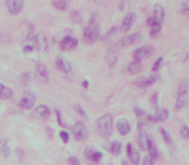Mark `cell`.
Listing matches in <instances>:
<instances>
[{"label": "cell", "mask_w": 189, "mask_h": 165, "mask_svg": "<svg viewBox=\"0 0 189 165\" xmlns=\"http://www.w3.org/2000/svg\"><path fill=\"white\" fill-rule=\"evenodd\" d=\"M159 79V76L158 75H152V76H148V78H144L141 80H139L137 81V85L139 86H141V88H145V86H149V85H152L153 82H155Z\"/></svg>", "instance_id": "9a60e30c"}, {"label": "cell", "mask_w": 189, "mask_h": 165, "mask_svg": "<svg viewBox=\"0 0 189 165\" xmlns=\"http://www.w3.org/2000/svg\"><path fill=\"white\" fill-rule=\"evenodd\" d=\"M153 17L157 19L159 23H162V21H163V18H165V9H163V7H162L161 4H155L154 5V14H153Z\"/></svg>", "instance_id": "2e32d148"}, {"label": "cell", "mask_w": 189, "mask_h": 165, "mask_svg": "<svg viewBox=\"0 0 189 165\" xmlns=\"http://www.w3.org/2000/svg\"><path fill=\"white\" fill-rule=\"evenodd\" d=\"M141 37H143L141 32H135V34H131V35L123 37V39L121 40V45H123V47L132 45V44H136L137 41L141 40Z\"/></svg>", "instance_id": "8992f818"}, {"label": "cell", "mask_w": 189, "mask_h": 165, "mask_svg": "<svg viewBox=\"0 0 189 165\" xmlns=\"http://www.w3.org/2000/svg\"><path fill=\"white\" fill-rule=\"evenodd\" d=\"M117 129L122 135H126V134H128V132L131 130V124H129L128 120L121 119V120H118V123H117Z\"/></svg>", "instance_id": "7c38bea8"}, {"label": "cell", "mask_w": 189, "mask_h": 165, "mask_svg": "<svg viewBox=\"0 0 189 165\" xmlns=\"http://www.w3.org/2000/svg\"><path fill=\"white\" fill-rule=\"evenodd\" d=\"M185 102H187V100L184 98V96H179V98H177V101H176V106H175V108H176V110L183 108V107L185 106Z\"/></svg>", "instance_id": "83f0119b"}, {"label": "cell", "mask_w": 189, "mask_h": 165, "mask_svg": "<svg viewBox=\"0 0 189 165\" xmlns=\"http://www.w3.org/2000/svg\"><path fill=\"white\" fill-rule=\"evenodd\" d=\"M140 70H141V62H139V61H132L131 63L128 65V71H129V74H137Z\"/></svg>", "instance_id": "44dd1931"}, {"label": "cell", "mask_w": 189, "mask_h": 165, "mask_svg": "<svg viewBox=\"0 0 189 165\" xmlns=\"http://www.w3.org/2000/svg\"><path fill=\"white\" fill-rule=\"evenodd\" d=\"M73 132H74V137L78 141H83L84 138H87V128L82 121L75 123L73 126Z\"/></svg>", "instance_id": "277c9868"}, {"label": "cell", "mask_w": 189, "mask_h": 165, "mask_svg": "<svg viewBox=\"0 0 189 165\" xmlns=\"http://www.w3.org/2000/svg\"><path fill=\"white\" fill-rule=\"evenodd\" d=\"M152 103L154 104V106H157V103H158V94L155 93V94H153L152 97Z\"/></svg>", "instance_id": "ee69618b"}, {"label": "cell", "mask_w": 189, "mask_h": 165, "mask_svg": "<svg viewBox=\"0 0 189 165\" xmlns=\"http://www.w3.org/2000/svg\"><path fill=\"white\" fill-rule=\"evenodd\" d=\"M99 36H100V29L96 23H89L88 27H85V30H84L85 39H88L89 41H95L99 39Z\"/></svg>", "instance_id": "3957f363"}, {"label": "cell", "mask_w": 189, "mask_h": 165, "mask_svg": "<svg viewBox=\"0 0 189 165\" xmlns=\"http://www.w3.org/2000/svg\"><path fill=\"white\" fill-rule=\"evenodd\" d=\"M153 52H154V47L153 45H144V47L139 48V49H136V51L133 52V58H135V61L141 62L143 58L150 56Z\"/></svg>", "instance_id": "7a4b0ae2"}, {"label": "cell", "mask_w": 189, "mask_h": 165, "mask_svg": "<svg viewBox=\"0 0 189 165\" xmlns=\"http://www.w3.org/2000/svg\"><path fill=\"white\" fill-rule=\"evenodd\" d=\"M127 155H128V157H129V160L132 161V164L133 165H137L139 164V161H140V155L139 153L135 151V148L132 147V145H127Z\"/></svg>", "instance_id": "4fadbf2b"}, {"label": "cell", "mask_w": 189, "mask_h": 165, "mask_svg": "<svg viewBox=\"0 0 189 165\" xmlns=\"http://www.w3.org/2000/svg\"><path fill=\"white\" fill-rule=\"evenodd\" d=\"M88 85H89V84H88V81H87V80H84V81H83V86H84V88H88Z\"/></svg>", "instance_id": "7dc6e473"}, {"label": "cell", "mask_w": 189, "mask_h": 165, "mask_svg": "<svg viewBox=\"0 0 189 165\" xmlns=\"http://www.w3.org/2000/svg\"><path fill=\"white\" fill-rule=\"evenodd\" d=\"M153 164H154V159H152L149 155L145 156V159H144V165H153Z\"/></svg>", "instance_id": "f35d334b"}, {"label": "cell", "mask_w": 189, "mask_h": 165, "mask_svg": "<svg viewBox=\"0 0 189 165\" xmlns=\"http://www.w3.org/2000/svg\"><path fill=\"white\" fill-rule=\"evenodd\" d=\"M159 132H161V134H162V137H163V139H165L166 143L171 145V143H172V138H171V135H170L169 132H167L165 128H161V129H159Z\"/></svg>", "instance_id": "484cf974"}, {"label": "cell", "mask_w": 189, "mask_h": 165, "mask_svg": "<svg viewBox=\"0 0 189 165\" xmlns=\"http://www.w3.org/2000/svg\"><path fill=\"white\" fill-rule=\"evenodd\" d=\"M3 86H4V85L2 84V82H0V90H2V89H3Z\"/></svg>", "instance_id": "681fc988"}, {"label": "cell", "mask_w": 189, "mask_h": 165, "mask_svg": "<svg viewBox=\"0 0 189 165\" xmlns=\"http://www.w3.org/2000/svg\"><path fill=\"white\" fill-rule=\"evenodd\" d=\"M147 23L150 26V27H153V26H155V25H161L159 23V22L157 21V19H155L154 17H153V16H152V17H149L148 18V21H147Z\"/></svg>", "instance_id": "836d02e7"}, {"label": "cell", "mask_w": 189, "mask_h": 165, "mask_svg": "<svg viewBox=\"0 0 189 165\" xmlns=\"http://www.w3.org/2000/svg\"><path fill=\"white\" fill-rule=\"evenodd\" d=\"M71 18H73L74 22H77V23H80V22H82V16H80V13L78 10H74L71 13Z\"/></svg>", "instance_id": "f1b7e54d"}, {"label": "cell", "mask_w": 189, "mask_h": 165, "mask_svg": "<svg viewBox=\"0 0 189 165\" xmlns=\"http://www.w3.org/2000/svg\"><path fill=\"white\" fill-rule=\"evenodd\" d=\"M56 116H57V121H58V124H60L61 126H65L66 124H65L64 121H62V116H61V112L58 111V110H56Z\"/></svg>", "instance_id": "74e56055"}, {"label": "cell", "mask_w": 189, "mask_h": 165, "mask_svg": "<svg viewBox=\"0 0 189 165\" xmlns=\"http://www.w3.org/2000/svg\"><path fill=\"white\" fill-rule=\"evenodd\" d=\"M180 133H181V135L184 137V138H189V128H187V126H183Z\"/></svg>", "instance_id": "8d00e7d4"}, {"label": "cell", "mask_w": 189, "mask_h": 165, "mask_svg": "<svg viewBox=\"0 0 189 165\" xmlns=\"http://www.w3.org/2000/svg\"><path fill=\"white\" fill-rule=\"evenodd\" d=\"M34 102H35L34 93L26 92L25 96L22 97V100L20 101V107L21 108H25V110H30V108H32V106H34Z\"/></svg>", "instance_id": "5b68a950"}, {"label": "cell", "mask_w": 189, "mask_h": 165, "mask_svg": "<svg viewBox=\"0 0 189 165\" xmlns=\"http://www.w3.org/2000/svg\"><path fill=\"white\" fill-rule=\"evenodd\" d=\"M30 79H31V74H30V72H25V74L22 75V81L25 82V84H26V82H27Z\"/></svg>", "instance_id": "60d3db41"}, {"label": "cell", "mask_w": 189, "mask_h": 165, "mask_svg": "<svg viewBox=\"0 0 189 165\" xmlns=\"http://www.w3.org/2000/svg\"><path fill=\"white\" fill-rule=\"evenodd\" d=\"M135 19H136V14H135V13H128L125 17V19H123V22H122L121 30L122 31H128L132 27Z\"/></svg>", "instance_id": "8fae6325"}, {"label": "cell", "mask_w": 189, "mask_h": 165, "mask_svg": "<svg viewBox=\"0 0 189 165\" xmlns=\"http://www.w3.org/2000/svg\"><path fill=\"white\" fill-rule=\"evenodd\" d=\"M122 165H127V163L126 161H122Z\"/></svg>", "instance_id": "f907efd6"}, {"label": "cell", "mask_w": 189, "mask_h": 165, "mask_svg": "<svg viewBox=\"0 0 189 165\" xmlns=\"http://www.w3.org/2000/svg\"><path fill=\"white\" fill-rule=\"evenodd\" d=\"M35 114L38 115V116H40V118H48L51 115V110L49 107H47L45 104H40V106H38L35 108Z\"/></svg>", "instance_id": "e0dca14e"}, {"label": "cell", "mask_w": 189, "mask_h": 165, "mask_svg": "<svg viewBox=\"0 0 189 165\" xmlns=\"http://www.w3.org/2000/svg\"><path fill=\"white\" fill-rule=\"evenodd\" d=\"M102 159V153L101 152H97V151H95V153H93V156H92V163H99L100 160Z\"/></svg>", "instance_id": "d6a6232c"}, {"label": "cell", "mask_w": 189, "mask_h": 165, "mask_svg": "<svg viewBox=\"0 0 189 165\" xmlns=\"http://www.w3.org/2000/svg\"><path fill=\"white\" fill-rule=\"evenodd\" d=\"M162 65H163V58H158L157 59V61H155L154 62V65H153V71H154V72H157V71L162 67Z\"/></svg>", "instance_id": "f546056e"}, {"label": "cell", "mask_w": 189, "mask_h": 165, "mask_svg": "<svg viewBox=\"0 0 189 165\" xmlns=\"http://www.w3.org/2000/svg\"><path fill=\"white\" fill-rule=\"evenodd\" d=\"M0 40H3L4 43H8V37L4 36V35H0Z\"/></svg>", "instance_id": "bcb514c9"}, {"label": "cell", "mask_w": 189, "mask_h": 165, "mask_svg": "<svg viewBox=\"0 0 189 165\" xmlns=\"http://www.w3.org/2000/svg\"><path fill=\"white\" fill-rule=\"evenodd\" d=\"M0 151H2L4 157H9V155H10V147H9L8 141H2V143H0Z\"/></svg>", "instance_id": "7402d4cb"}, {"label": "cell", "mask_w": 189, "mask_h": 165, "mask_svg": "<svg viewBox=\"0 0 189 165\" xmlns=\"http://www.w3.org/2000/svg\"><path fill=\"white\" fill-rule=\"evenodd\" d=\"M181 9H183V13L189 16V2H184L181 4Z\"/></svg>", "instance_id": "d590c367"}, {"label": "cell", "mask_w": 189, "mask_h": 165, "mask_svg": "<svg viewBox=\"0 0 189 165\" xmlns=\"http://www.w3.org/2000/svg\"><path fill=\"white\" fill-rule=\"evenodd\" d=\"M109 150L114 153V155H118V153H121V151H122V145H121V142H118V141H115V142H113V143L109 146Z\"/></svg>", "instance_id": "cb8c5ba5"}, {"label": "cell", "mask_w": 189, "mask_h": 165, "mask_svg": "<svg viewBox=\"0 0 189 165\" xmlns=\"http://www.w3.org/2000/svg\"><path fill=\"white\" fill-rule=\"evenodd\" d=\"M169 115H170L169 110L162 108V110H158V111L154 114V118H155L157 121H163V120H166L167 118H169Z\"/></svg>", "instance_id": "d6986e66"}, {"label": "cell", "mask_w": 189, "mask_h": 165, "mask_svg": "<svg viewBox=\"0 0 189 165\" xmlns=\"http://www.w3.org/2000/svg\"><path fill=\"white\" fill-rule=\"evenodd\" d=\"M159 31H161V25H155V26L152 27V32H150V34L154 36V35H157Z\"/></svg>", "instance_id": "ab89813d"}, {"label": "cell", "mask_w": 189, "mask_h": 165, "mask_svg": "<svg viewBox=\"0 0 189 165\" xmlns=\"http://www.w3.org/2000/svg\"><path fill=\"white\" fill-rule=\"evenodd\" d=\"M123 7H125V3H121V5H119V8H121V9H123Z\"/></svg>", "instance_id": "c3c4849f"}, {"label": "cell", "mask_w": 189, "mask_h": 165, "mask_svg": "<svg viewBox=\"0 0 189 165\" xmlns=\"http://www.w3.org/2000/svg\"><path fill=\"white\" fill-rule=\"evenodd\" d=\"M52 4H53V7H56L57 9H60V10H65L69 7V3L65 2V0H56V2H53Z\"/></svg>", "instance_id": "d4e9b609"}, {"label": "cell", "mask_w": 189, "mask_h": 165, "mask_svg": "<svg viewBox=\"0 0 189 165\" xmlns=\"http://www.w3.org/2000/svg\"><path fill=\"white\" fill-rule=\"evenodd\" d=\"M60 137H61V139H62L64 143H67V142L70 141V135H69L67 132H65V130L60 132Z\"/></svg>", "instance_id": "1f68e13d"}, {"label": "cell", "mask_w": 189, "mask_h": 165, "mask_svg": "<svg viewBox=\"0 0 189 165\" xmlns=\"http://www.w3.org/2000/svg\"><path fill=\"white\" fill-rule=\"evenodd\" d=\"M75 110H77V111H79V114L82 115V116H84V118L87 116V115H85V112L83 111V108H82V107H79V106H75Z\"/></svg>", "instance_id": "f6af8a7d"}, {"label": "cell", "mask_w": 189, "mask_h": 165, "mask_svg": "<svg viewBox=\"0 0 189 165\" xmlns=\"http://www.w3.org/2000/svg\"><path fill=\"white\" fill-rule=\"evenodd\" d=\"M107 165H110V164H107Z\"/></svg>", "instance_id": "816d5d0a"}, {"label": "cell", "mask_w": 189, "mask_h": 165, "mask_svg": "<svg viewBox=\"0 0 189 165\" xmlns=\"http://www.w3.org/2000/svg\"><path fill=\"white\" fill-rule=\"evenodd\" d=\"M22 7H24V3L18 2V0H8L7 2V8L9 10V13H12V14L20 13Z\"/></svg>", "instance_id": "ba28073f"}, {"label": "cell", "mask_w": 189, "mask_h": 165, "mask_svg": "<svg viewBox=\"0 0 189 165\" xmlns=\"http://www.w3.org/2000/svg\"><path fill=\"white\" fill-rule=\"evenodd\" d=\"M36 75H38V78L44 82H48V80H49V75H48L47 67L40 62L36 65Z\"/></svg>", "instance_id": "9c48e42d"}, {"label": "cell", "mask_w": 189, "mask_h": 165, "mask_svg": "<svg viewBox=\"0 0 189 165\" xmlns=\"http://www.w3.org/2000/svg\"><path fill=\"white\" fill-rule=\"evenodd\" d=\"M32 41L35 43V45L38 49H40V51H47L48 48V44H47V39L43 35H38V36H34V39Z\"/></svg>", "instance_id": "5bb4252c"}, {"label": "cell", "mask_w": 189, "mask_h": 165, "mask_svg": "<svg viewBox=\"0 0 189 165\" xmlns=\"http://www.w3.org/2000/svg\"><path fill=\"white\" fill-rule=\"evenodd\" d=\"M13 96V90L8 86H3V89L0 90V100H9Z\"/></svg>", "instance_id": "ffe728a7"}, {"label": "cell", "mask_w": 189, "mask_h": 165, "mask_svg": "<svg viewBox=\"0 0 189 165\" xmlns=\"http://www.w3.org/2000/svg\"><path fill=\"white\" fill-rule=\"evenodd\" d=\"M189 92V84L188 82H180L179 86V96H184Z\"/></svg>", "instance_id": "4316f807"}, {"label": "cell", "mask_w": 189, "mask_h": 165, "mask_svg": "<svg viewBox=\"0 0 189 165\" xmlns=\"http://www.w3.org/2000/svg\"><path fill=\"white\" fill-rule=\"evenodd\" d=\"M32 49H34L32 45H25L24 47V52L25 53H30V52H32Z\"/></svg>", "instance_id": "7bdbcfd3"}, {"label": "cell", "mask_w": 189, "mask_h": 165, "mask_svg": "<svg viewBox=\"0 0 189 165\" xmlns=\"http://www.w3.org/2000/svg\"><path fill=\"white\" fill-rule=\"evenodd\" d=\"M149 141H150L149 135L147 133H144V132H141V134H140V137H139V145H140V147H141L143 150H148Z\"/></svg>", "instance_id": "ac0fdd59"}, {"label": "cell", "mask_w": 189, "mask_h": 165, "mask_svg": "<svg viewBox=\"0 0 189 165\" xmlns=\"http://www.w3.org/2000/svg\"><path fill=\"white\" fill-rule=\"evenodd\" d=\"M135 112H136V116L137 118H143L144 116V111H143V110L141 108H139V107H135Z\"/></svg>", "instance_id": "b9f144b4"}, {"label": "cell", "mask_w": 189, "mask_h": 165, "mask_svg": "<svg viewBox=\"0 0 189 165\" xmlns=\"http://www.w3.org/2000/svg\"><path fill=\"white\" fill-rule=\"evenodd\" d=\"M148 150H149V156L152 159H157L158 157V151H157V147H155L154 142L150 139L149 141V146H148Z\"/></svg>", "instance_id": "603a6c76"}, {"label": "cell", "mask_w": 189, "mask_h": 165, "mask_svg": "<svg viewBox=\"0 0 189 165\" xmlns=\"http://www.w3.org/2000/svg\"><path fill=\"white\" fill-rule=\"evenodd\" d=\"M84 153H85V157H87L88 160L91 161V160H92L93 153H95V150H93V148H91V147H87V148L84 150Z\"/></svg>", "instance_id": "4dcf8cb0"}, {"label": "cell", "mask_w": 189, "mask_h": 165, "mask_svg": "<svg viewBox=\"0 0 189 165\" xmlns=\"http://www.w3.org/2000/svg\"><path fill=\"white\" fill-rule=\"evenodd\" d=\"M67 163H69V165H80V161L74 156H70L67 159Z\"/></svg>", "instance_id": "e575fe53"}, {"label": "cell", "mask_w": 189, "mask_h": 165, "mask_svg": "<svg viewBox=\"0 0 189 165\" xmlns=\"http://www.w3.org/2000/svg\"><path fill=\"white\" fill-rule=\"evenodd\" d=\"M78 45V40L73 36H66L60 41V47L62 51H69V49H74Z\"/></svg>", "instance_id": "52a82bcc"}, {"label": "cell", "mask_w": 189, "mask_h": 165, "mask_svg": "<svg viewBox=\"0 0 189 165\" xmlns=\"http://www.w3.org/2000/svg\"><path fill=\"white\" fill-rule=\"evenodd\" d=\"M56 66H57V68L60 71H62L64 74H71V65H70L65 58H62V57L57 58Z\"/></svg>", "instance_id": "30bf717a"}, {"label": "cell", "mask_w": 189, "mask_h": 165, "mask_svg": "<svg viewBox=\"0 0 189 165\" xmlns=\"http://www.w3.org/2000/svg\"><path fill=\"white\" fill-rule=\"evenodd\" d=\"M97 130L102 137H110L113 133V115L105 114L97 120Z\"/></svg>", "instance_id": "6da1fadb"}]
</instances>
